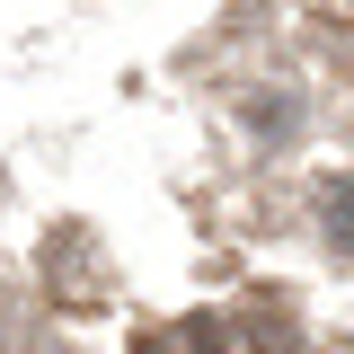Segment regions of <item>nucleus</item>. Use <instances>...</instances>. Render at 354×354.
Instances as JSON below:
<instances>
[{
  "label": "nucleus",
  "mask_w": 354,
  "mask_h": 354,
  "mask_svg": "<svg viewBox=\"0 0 354 354\" xmlns=\"http://www.w3.org/2000/svg\"><path fill=\"white\" fill-rule=\"evenodd\" d=\"M328 213H337V239L354 248V186H337V195H328Z\"/></svg>",
  "instance_id": "obj_1"
}]
</instances>
